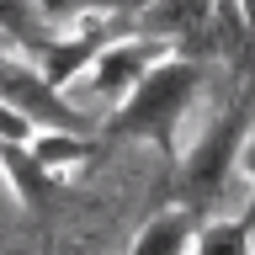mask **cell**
Segmentation results:
<instances>
[{
    "mask_svg": "<svg viewBox=\"0 0 255 255\" xmlns=\"http://www.w3.org/2000/svg\"><path fill=\"white\" fill-rule=\"evenodd\" d=\"M197 85H202V59L197 53H165L159 64H149L128 85V101L107 117L101 143L143 138V143H154L159 154H175V128L186 117Z\"/></svg>",
    "mask_w": 255,
    "mask_h": 255,
    "instance_id": "cell-1",
    "label": "cell"
},
{
    "mask_svg": "<svg viewBox=\"0 0 255 255\" xmlns=\"http://www.w3.org/2000/svg\"><path fill=\"white\" fill-rule=\"evenodd\" d=\"M0 170L11 175L16 197H21V207L32 213V223H37V234H43V255H53V239H59V218L75 207V197L59 186V175L43 170L37 159H32L27 143H11L0 138Z\"/></svg>",
    "mask_w": 255,
    "mask_h": 255,
    "instance_id": "cell-4",
    "label": "cell"
},
{
    "mask_svg": "<svg viewBox=\"0 0 255 255\" xmlns=\"http://www.w3.org/2000/svg\"><path fill=\"white\" fill-rule=\"evenodd\" d=\"M0 101L16 107L32 128H59V133H96V123L85 112H75L53 85H48L32 64H16V59H0Z\"/></svg>",
    "mask_w": 255,
    "mask_h": 255,
    "instance_id": "cell-5",
    "label": "cell"
},
{
    "mask_svg": "<svg viewBox=\"0 0 255 255\" xmlns=\"http://www.w3.org/2000/svg\"><path fill=\"white\" fill-rule=\"evenodd\" d=\"M165 53H170V43L154 37V32H143V37H128V32H123L117 43H107L91 59V91L101 96V101H117V96H123L149 64H159Z\"/></svg>",
    "mask_w": 255,
    "mask_h": 255,
    "instance_id": "cell-6",
    "label": "cell"
},
{
    "mask_svg": "<svg viewBox=\"0 0 255 255\" xmlns=\"http://www.w3.org/2000/svg\"><path fill=\"white\" fill-rule=\"evenodd\" d=\"M250 213L239 218H197L186 255H250Z\"/></svg>",
    "mask_w": 255,
    "mask_h": 255,
    "instance_id": "cell-9",
    "label": "cell"
},
{
    "mask_svg": "<svg viewBox=\"0 0 255 255\" xmlns=\"http://www.w3.org/2000/svg\"><path fill=\"white\" fill-rule=\"evenodd\" d=\"M0 37L16 43L27 59H37V48L48 37V21H43V11L32 0H0Z\"/></svg>",
    "mask_w": 255,
    "mask_h": 255,
    "instance_id": "cell-10",
    "label": "cell"
},
{
    "mask_svg": "<svg viewBox=\"0 0 255 255\" xmlns=\"http://www.w3.org/2000/svg\"><path fill=\"white\" fill-rule=\"evenodd\" d=\"M0 59H5V37H0Z\"/></svg>",
    "mask_w": 255,
    "mask_h": 255,
    "instance_id": "cell-12",
    "label": "cell"
},
{
    "mask_svg": "<svg viewBox=\"0 0 255 255\" xmlns=\"http://www.w3.org/2000/svg\"><path fill=\"white\" fill-rule=\"evenodd\" d=\"M191 229H197V218H191L186 207L154 213V218L143 223V234L133 239V250H128V255H186L191 250Z\"/></svg>",
    "mask_w": 255,
    "mask_h": 255,
    "instance_id": "cell-8",
    "label": "cell"
},
{
    "mask_svg": "<svg viewBox=\"0 0 255 255\" xmlns=\"http://www.w3.org/2000/svg\"><path fill=\"white\" fill-rule=\"evenodd\" d=\"M123 32H128V16H117V11H91L80 27H69V32H48L32 64H43L37 75H43L53 91H64V85H69L75 75H85V69H91V59H96L107 43H117Z\"/></svg>",
    "mask_w": 255,
    "mask_h": 255,
    "instance_id": "cell-3",
    "label": "cell"
},
{
    "mask_svg": "<svg viewBox=\"0 0 255 255\" xmlns=\"http://www.w3.org/2000/svg\"><path fill=\"white\" fill-rule=\"evenodd\" d=\"M32 159L43 165V170H69V165H85V159H96L107 143L96 138V133H59V128H48V133H32Z\"/></svg>",
    "mask_w": 255,
    "mask_h": 255,
    "instance_id": "cell-7",
    "label": "cell"
},
{
    "mask_svg": "<svg viewBox=\"0 0 255 255\" xmlns=\"http://www.w3.org/2000/svg\"><path fill=\"white\" fill-rule=\"evenodd\" d=\"M245 133H250V91H239L234 107L213 123V133L191 149V159L181 165V181L170 186V207H186L191 218H207L229 191V175L245 154Z\"/></svg>",
    "mask_w": 255,
    "mask_h": 255,
    "instance_id": "cell-2",
    "label": "cell"
},
{
    "mask_svg": "<svg viewBox=\"0 0 255 255\" xmlns=\"http://www.w3.org/2000/svg\"><path fill=\"white\" fill-rule=\"evenodd\" d=\"M32 133H37V128H32L16 107H5V101H0V138H11V143H32Z\"/></svg>",
    "mask_w": 255,
    "mask_h": 255,
    "instance_id": "cell-11",
    "label": "cell"
}]
</instances>
